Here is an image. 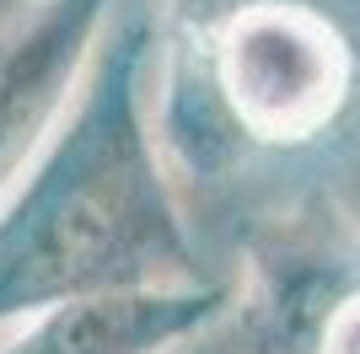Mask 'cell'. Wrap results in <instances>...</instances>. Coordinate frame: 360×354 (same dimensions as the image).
Listing matches in <instances>:
<instances>
[{
    "label": "cell",
    "mask_w": 360,
    "mask_h": 354,
    "mask_svg": "<svg viewBox=\"0 0 360 354\" xmlns=\"http://www.w3.org/2000/svg\"><path fill=\"white\" fill-rule=\"evenodd\" d=\"M119 0H27L0 16V199L65 124Z\"/></svg>",
    "instance_id": "cell-3"
},
{
    "label": "cell",
    "mask_w": 360,
    "mask_h": 354,
    "mask_svg": "<svg viewBox=\"0 0 360 354\" xmlns=\"http://www.w3.org/2000/svg\"><path fill=\"white\" fill-rule=\"evenodd\" d=\"M156 91L162 11L119 0L65 124L0 199V327L86 295L199 284Z\"/></svg>",
    "instance_id": "cell-1"
},
{
    "label": "cell",
    "mask_w": 360,
    "mask_h": 354,
    "mask_svg": "<svg viewBox=\"0 0 360 354\" xmlns=\"http://www.w3.org/2000/svg\"><path fill=\"white\" fill-rule=\"evenodd\" d=\"M317 354H360V295H349L328 317L323 339H317Z\"/></svg>",
    "instance_id": "cell-5"
},
{
    "label": "cell",
    "mask_w": 360,
    "mask_h": 354,
    "mask_svg": "<svg viewBox=\"0 0 360 354\" xmlns=\"http://www.w3.org/2000/svg\"><path fill=\"white\" fill-rule=\"evenodd\" d=\"M237 284H162V290L86 295L32 311L6 327L0 354H172L231 317Z\"/></svg>",
    "instance_id": "cell-4"
},
{
    "label": "cell",
    "mask_w": 360,
    "mask_h": 354,
    "mask_svg": "<svg viewBox=\"0 0 360 354\" xmlns=\"http://www.w3.org/2000/svg\"><path fill=\"white\" fill-rule=\"evenodd\" d=\"M355 81L345 32L307 0H248L210 32V86L253 145H307Z\"/></svg>",
    "instance_id": "cell-2"
}]
</instances>
